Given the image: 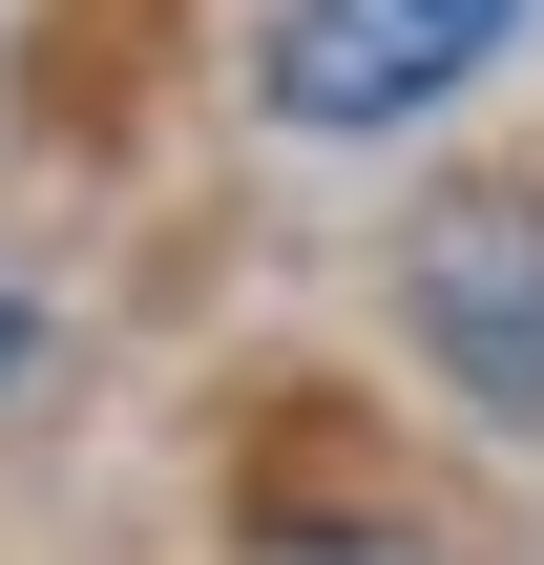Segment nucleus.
Instances as JSON below:
<instances>
[{
    "label": "nucleus",
    "instance_id": "1",
    "mask_svg": "<svg viewBox=\"0 0 544 565\" xmlns=\"http://www.w3.org/2000/svg\"><path fill=\"white\" fill-rule=\"evenodd\" d=\"M503 42H524V0H273L252 21V105L314 126V147H377V126H440Z\"/></svg>",
    "mask_w": 544,
    "mask_h": 565
},
{
    "label": "nucleus",
    "instance_id": "2",
    "mask_svg": "<svg viewBox=\"0 0 544 565\" xmlns=\"http://www.w3.org/2000/svg\"><path fill=\"white\" fill-rule=\"evenodd\" d=\"M398 315L482 419H544V189H440L398 231Z\"/></svg>",
    "mask_w": 544,
    "mask_h": 565
},
{
    "label": "nucleus",
    "instance_id": "3",
    "mask_svg": "<svg viewBox=\"0 0 544 565\" xmlns=\"http://www.w3.org/2000/svg\"><path fill=\"white\" fill-rule=\"evenodd\" d=\"M21 335H42V315H21V294H0V377H21Z\"/></svg>",
    "mask_w": 544,
    "mask_h": 565
}]
</instances>
